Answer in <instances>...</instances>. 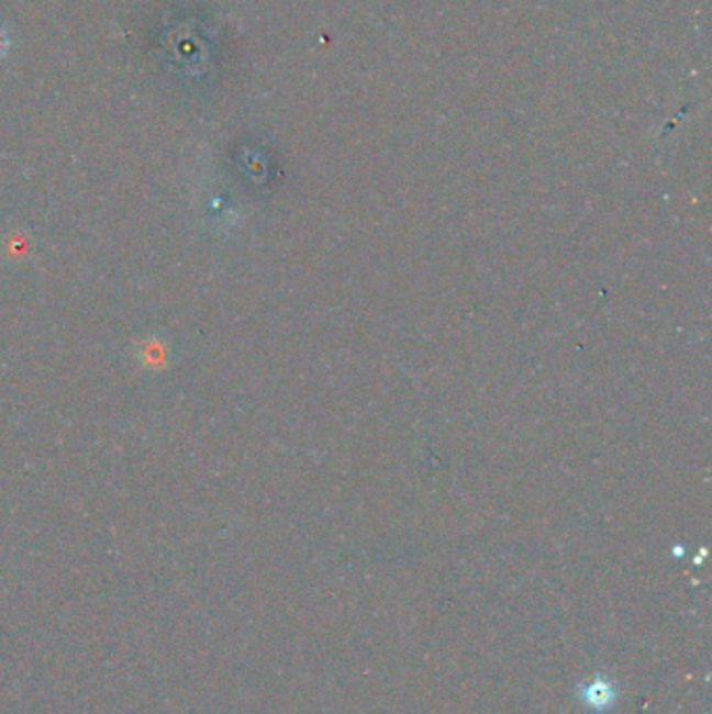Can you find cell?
<instances>
[{"label": "cell", "instance_id": "obj_1", "mask_svg": "<svg viewBox=\"0 0 712 714\" xmlns=\"http://www.w3.org/2000/svg\"><path fill=\"white\" fill-rule=\"evenodd\" d=\"M9 46H11V38H9V34L0 27V59L9 53Z\"/></svg>", "mask_w": 712, "mask_h": 714}]
</instances>
